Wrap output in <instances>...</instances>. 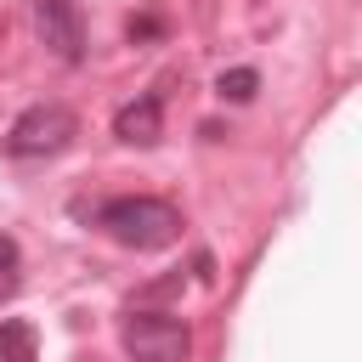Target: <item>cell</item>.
Here are the masks:
<instances>
[{
  "instance_id": "cell-8",
  "label": "cell",
  "mask_w": 362,
  "mask_h": 362,
  "mask_svg": "<svg viewBox=\"0 0 362 362\" xmlns=\"http://www.w3.org/2000/svg\"><path fill=\"white\" fill-rule=\"evenodd\" d=\"M17 272H23V255H17V243L0 232V300L17 294Z\"/></svg>"
},
{
  "instance_id": "cell-6",
  "label": "cell",
  "mask_w": 362,
  "mask_h": 362,
  "mask_svg": "<svg viewBox=\"0 0 362 362\" xmlns=\"http://www.w3.org/2000/svg\"><path fill=\"white\" fill-rule=\"evenodd\" d=\"M34 356H40L34 322H23V317H6V322H0V362H34Z\"/></svg>"
},
{
  "instance_id": "cell-3",
  "label": "cell",
  "mask_w": 362,
  "mask_h": 362,
  "mask_svg": "<svg viewBox=\"0 0 362 362\" xmlns=\"http://www.w3.org/2000/svg\"><path fill=\"white\" fill-rule=\"evenodd\" d=\"M74 130H79V119H74L62 102H40V107H28V113L11 119L6 153H11V158H45V153H62V147L74 141Z\"/></svg>"
},
{
  "instance_id": "cell-1",
  "label": "cell",
  "mask_w": 362,
  "mask_h": 362,
  "mask_svg": "<svg viewBox=\"0 0 362 362\" xmlns=\"http://www.w3.org/2000/svg\"><path fill=\"white\" fill-rule=\"evenodd\" d=\"M96 226L124 249H164L181 232V209L164 198H107L96 209Z\"/></svg>"
},
{
  "instance_id": "cell-2",
  "label": "cell",
  "mask_w": 362,
  "mask_h": 362,
  "mask_svg": "<svg viewBox=\"0 0 362 362\" xmlns=\"http://www.w3.org/2000/svg\"><path fill=\"white\" fill-rule=\"evenodd\" d=\"M119 345L130 362H187L192 356V328L170 311H130L119 322Z\"/></svg>"
},
{
  "instance_id": "cell-7",
  "label": "cell",
  "mask_w": 362,
  "mask_h": 362,
  "mask_svg": "<svg viewBox=\"0 0 362 362\" xmlns=\"http://www.w3.org/2000/svg\"><path fill=\"white\" fill-rule=\"evenodd\" d=\"M215 90H221V102H255L260 74H255V68H226V74L215 79Z\"/></svg>"
},
{
  "instance_id": "cell-5",
  "label": "cell",
  "mask_w": 362,
  "mask_h": 362,
  "mask_svg": "<svg viewBox=\"0 0 362 362\" xmlns=\"http://www.w3.org/2000/svg\"><path fill=\"white\" fill-rule=\"evenodd\" d=\"M113 136H119V141H130V147H153V141L164 136V96H158V90H147V96L124 102V107L113 113Z\"/></svg>"
},
{
  "instance_id": "cell-4",
  "label": "cell",
  "mask_w": 362,
  "mask_h": 362,
  "mask_svg": "<svg viewBox=\"0 0 362 362\" xmlns=\"http://www.w3.org/2000/svg\"><path fill=\"white\" fill-rule=\"evenodd\" d=\"M34 28L51 45V57H62V62L85 57V28H79V6L74 0H34Z\"/></svg>"
}]
</instances>
